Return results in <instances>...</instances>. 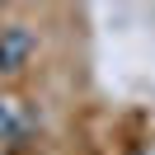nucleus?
<instances>
[{"instance_id":"obj_3","label":"nucleus","mask_w":155,"mask_h":155,"mask_svg":"<svg viewBox=\"0 0 155 155\" xmlns=\"http://www.w3.org/2000/svg\"><path fill=\"white\" fill-rule=\"evenodd\" d=\"M150 155H155V150H150Z\"/></svg>"},{"instance_id":"obj_1","label":"nucleus","mask_w":155,"mask_h":155,"mask_svg":"<svg viewBox=\"0 0 155 155\" xmlns=\"http://www.w3.org/2000/svg\"><path fill=\"white\" fill-rule=\"evenodd\" d=\"M28 136H33L28 108H24L19 99L0 94V150H19V146H28Z\"/></svg>"},{"instance_id":"obj_2","label":"nucleus","mask_w":155,"mask_h":155,"mask_svg":"<svg viewBox=\"0 0 155 155\" xmlns=\"http://www.w3.org/2000/svg\"><path fill=\"white\" fill-rule=\"evenodd\" d=\"M33 33L24 24H10V28H0V75H19L33 57Z\"/></svg>"}]
</instances>
